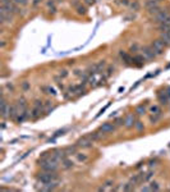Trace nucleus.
Masks as SVG:
<instances>
[{"mask_svg": "<svg viewBox=\"0 0 170 192\" xmlns=\"http://www.w3.org/2000/svg\"><path fill=\"white\" fill-rule=\"evenodd\" d=\"M39 182L41 183H49V182H54V181H58V174L56 172H46L44 170L42 173L37 176Z\"/></svg>", "mask_w": 170, "mask_h": 192, "instance_id": "1", "label": "nucleus"}, {"mask_svg": "<svg viewBox=\"0 0 170 192\" xmlns=\"http://www.w3.org/2000/svg\"><path fill=\"white\" fill-rule=\"evenodd\" d=\"M151 46H152V49H154V51H155L156 55H161L164 47H165L166 45L164 44V41H162L161 39H157V40H154V41H152Z\"/></svg>", "mask_w": 170, "mask_h": 192, "instance_id": "2", "label": "nucleus"}, {"mask_svg": "<svg viewBox=\"0 0 170 192\" xmlns=\"http://www.w3.org/2000/svg\"><path fill=\"white\" fill-rule=\"evenodd\" d=\"M93 145V141L91 140V137L87 134V136H84V137L80 138L77 141V146L78 147H82V148H86V147H91Z\"/></svg>", "mask_w": 170, "mask_h": 192, "instance_id": "3", "label": "nucleus"}, {"mask_svg": "<svg viewBox=\"0 0 170 192\" xmlns=\"http://www.w3.org/2000/svg\"><path fill=\"white\" fill-rule=\"evenodd\" d=\"M136 124V117L134 114H127L123 119V126L125 128H132Z\"/></svg>", "mask_w": 170, "mask_h": 192, "instance_id": "4", "label": "nucleus"}, {"mask_svg": "<svg viewBox=\"0 0 170 192\" xmlns=\"http://www.w3.org/2000/svg\"><path fill=\"white\" fill-rule=\"evenodd\" d=\"M157 100H159V103H160L161 105H164V106H166V105L169 104L170 99H169V96H168L166 90H161V91L157 92Z\"/></svg>", "mask_w": 170, "mask_h": 192, "instance_id": "5", "label": "nucleus"}, {"mask_svg": "<svg viewBox=\"0 0 170 192\" xmlns=\"http://www.w3.org/2000/svg\"><path fill=\"white\" fill-rule=\"evenodd\" d=\"M9 111H10V105L7 103V100L4 97V94H3V96H2V117L3 118L9 117Z\"/></svg>", "mask_w": 170, "mask_h": 192, "instance_id": "6", "label": "nucleus"}, {"mask_svg": "<svg viewBox=\"0 0 170 192\" xmlns=\"http://www.w3.org/2000/svg\"><path fill=\"white\" fill-rule=\"evenodd\" d=\"M142 54H143L144 59H152V58L156 57V54H155V51H154L152 46H144V47L142 49Z\"/></svg>", "mask_w": 170, "mask_h": 192, "instance_id": "7", "label": "nucleus"}, {"mask_svg": "<svg viewBox=\"0 0 170 192\" xmlns=\"http://www.w3.org/2000/svg\"><path fill=\"white\" fill-rule=\"evenodd\" d=\"M115 126L114 123H104L101 127H100V132H102V133H110V132H113L114 129H115Z\"/></svg>", "mask_w": 170, "mask_h": 192, "instance_id": "8", "label": "nucleus"}, {"mask_svg": "<svg viewBox=\"0 0 170 192\" xmlns=\"http://www.w3.org/2000/svg\"><path fill=\"white\" fill-rule=\"evenodd\" d=\"M168 17H170V14H169V12H166V10H164V9H161V12L159 14H156L154 18H155V21L156 22H159V23H162Z\"/></svg>", "mask_w": 170, "mask_h": 192, "instance_id": "9", "label": "nucleus"}, {"mask_svg": "<svg viewBox=\"0 0 170 192\" xmlns=\"http://www.w3.org/2000/svg\"><path fill=\"white\" fill-rule=\"evenodd\" d=\"M144 7H146V9H147V10L159 7V0H147L146 4H144Z\"/></svg>", "mask_w": 170, "mask_h": 192, "instance_id": "10", "label": "nucleus"}, {"mask_svg": "<svg viewBox=\"0 0 170 192\" xmlns=\"http://www.w3.org/2000/svg\"><path fill=\"white\" fill-rule=\"evenodd\" d=\"M120 57H121V59H123V61L125 64H128V65H131V64H133V58L132 57H129L127 53H123V51H120Z\"/></svg>", "mask_w": 170, "mask_h": 192, "instance_id": "11", "label": "nucleus"}, {"mask_svg": "<svg viewBox=\"0 0 170 192\" xmlns=\"http://www.w3.org/2000/svg\"><path fill=\"white\" fill-rule=\"evenodd\" d=\"M113 184H114L113 181H107V182L104 183V186H102V187L99 188V191H110V190H114Z\"/></svg>", "mask_w": 170, "mask_h": 192, "instance_id": "12", "label": "nucleus"}, {"mask_svg": "<svg viewBox=\"0 0 170 192\" xmlns=\"http://www.w3.org/2000/svg\"><path fill=\"white\" fill-rule=\"evenodd\" d=\"M77 147L78 146H68L66 148H64V151L66 155H76L77 154Z\"/></svg>", "mask_w": 170, "mask_h": 192, "instance_id": "13", "label": "nucleus"}, {"mask_svg": "<svg viewBox=\"0 0 170 192\" xmlns=\"http://www.w3.org/2000/svg\"><path fill=\"white\" fill-rule=\"evenodd\" d=\"M62 166H63L64 169H69V168H72V166H73V162L65 158V159L63 160V162H62Z\"/></svg>", "mask_w": 170, "mask_h": 192, "instance_id": "14", "label": "nucleus"}, {"mask_svg": "<svg viewBox=\"0 0 170 192\" xmlns=\"http://www.w3.org/2000/svg\"><path fill=\"white\" fill-rule=\"evenodd\" d=\"M146 113V105L141 104V105H138V106L136 108V114L138 115H143Z\"/></svg>", "mask_w": 170, "mask_h": 192, "instance_id": "15", "label": "nucleus"}, {"mask_svg": "<svg viewBox=\"0 0 170 192\" xmlns=\"http://www.w3.org/2000/svg\"><path fill=\"white\" fill-rule=\"evenodd\" d=\"M76 158H77L78 162H81V163L87 162V159H88V156L86 155V154H76Z\"/></svg>", "mask_w": 170, "mask_h": 192, "instance_id": "16", "label": "nucleus"}, {"mask_svg": "<svg viewBox=\"0 0 170 192\" xmlns=\"http://www.w3.org/2000/svg\"><path fill=\"white\" fill-rule=\"evenodd\" d=\"M160 118H161V114H152L150 117V122L152 123V124H155V123H157L160 120Z\"/></svg>", "mask_w": 170, "mask_h": 192, "instance_id": "17", "label": "nucleus"}, {"mask_svg": "<svg viewBox=\"0 0 170 192\" xmlns=\"http://www.w3.org/2000/svg\"><path fill=\"white\" fill-rule=\"evenodd\" d=\"M160 12H161V8H160V7H156V8L150 9V10H148V13H150V16H154V17H155L156 14H159Z\"/></svg>", "mask_w": 170, "mask_h": 192, "instance_id": "18", "label": "nucleus"}, {"mask_svg": "<svg viewBox=\"0 0 170 192\" xmlns=\"http://www.w3.org/2000/svg\"><path fill=\"white\" fill-rule=\"evenodd\" d=\"M151 113L152 114H161V109L159 105H154V106H151Z\"/></svg>", "mask_w": 170, "mask_h": 192, "instance_id": "19", "label": "nucleus"}, {"mask_svg": "<svg viewBox=\"0 0 170 192\" xmlns=\"http://www.w3.org/2000/svg\"><path fill=\"white\" fill-rule=\"evenodd\" d=\"M106 67V63L104 60H101L100 63H97V69H99V73H101V72H104V68Z\"/></svg>", "mask_w": 170, "mask_h": 192, "instance_id": "20", "label": "nucleus"}, {"mask_svg": "<svg viewBox=\"0 0 170 192\" xmlns=\"http://www.w3.org/2000/svg\"><path fill=\"white\" fill-rule=\"evenodd\" d=\"M133 190H134V184L131 183V182L123 186V191H133Z\"/></svg>", "mask_w": 170, "mask_h": 192, "instance_id": "21", "label": "nucleus"}, {"mask_svg": "<svg viewBox=\"0 0 170 192\" xmlns=\"http://www.w3.org/2000/svg\"><path fill=\"white\" fill-rule=\"evenodd\" d=\"M77 13H78V14L84 16V14L87 13V9L84 8V7H82V5H80V7H77Z\"/></svg>", "mask_w": 170, "mask_h": 192, "instance_id": "22", "label": "nucleus"}, {"mask_svg": "<svg viewBox=\"0 0 170 192\" xmlns=\"http://www.w3.org/2000/svg\"><path fill=\"white\" fill-rule=\"evenodd\" d=\"M150 186H151V190L152 191H160V186L157 182H151Z\"/></svg>", "mask_w": 170, "mask_h": 192, "instance_id": "23", "label": "nucleus"}, {"mask_svg": "<svg viewBox=\"0 0 170 192\" xmlns=\"http://www.w3.org/2000/svg\"><path fill=\"white\" fill-rule=\"evenodd\" d=\"M46 91H47V94H50V95H53V96H55L56 95V92H55V89H53L51 86H47V87H44Z\"/></svg>", "mask_w": 170, "mask_h": 192, "instance_id": "24", "label": "nucleus"}, {"mask_svg": "<svg viewBox=\"0 0 170 192\" xmlns=\"http://www.w3.org/2000/svg\"><path fill=\"white\" fill-rule=\"evenodd\" d=\"M154 177V172H148V173H144V177H143V179H144V182H147V181H150L151 178Z\"/></svg>", "mask_w": 170, "mask_h": 192, "instance_id": "25", "label": "nucleus"}, {"mask_svg": "<svg viewBox=\"0 0 170 192\" xmlns=\"http://www.w3.org/2000/svg\"><path fill=\"white\" fill-rule=\"evenodd\" d=\"M131 8H132V10L137 12V10L139 9V3H138V2H133V3H131Z\"/></svg>", "mask_w": 170, "mask_h": 192, "instance_id": "26", "label": "nucleus"}, {"mask_svg": "<svg viewBox=\"0 0 170 192\" xmlns=\"http://www.w3.org/2000/svg\"><path fill=\"white\" fill-rule=\"evenodd\" d=\"M134 127L138 129V131H142V129H143V123L142 122H136V124H134Z\"/></svg>", "mask_w": 170, "mask_h": 192, "instance_id": "27", "label": "nucleus"}, {"mask_svg": "<svg viewBox=\"0 0 170 192\" xmlns=\"http://www.w3.org/2000/svg\"><path fill=\"white\" fill-rule=\"evenodd\" d=\"M59 76H60V78H65L66 76H68V71H65V69H63V71H60L59 72Z\"/></svg>", "mask_w": 170, "mask_h": 192, "instance_id": "28", "label": "nucleus"}, {"mask_svg": "<svg viewBox=\"0 0 170 192\" xmlns=\"http://www.w3.org/2000/svg\"><path fill=\"white\" fill-rule=\"evenodd\" d=\"M109 106H110V103H107V104H106V106H105V108H102V109L100 110V113H99V114H97V115H96V118H97V117H100V115H101L102 113H105V110H106V109H107Z\"/></svg>", "mask_w": 170, "mask_h": 192, "instance_id": "29", "label": "nucleus"}, {"mask_svg": "<svg viewBox=\"0 0 170 192\" xmlns=\"http://www.w3.org/2000/svg\"><path fill=\"white\" fill-rule=\"evenodd\" d=\"M13 2H14L17 5H24V4H27V0H13Z\"/></svg>", "mask_w": 170, "mask_h": 192, "instance_id": "30", "label": "nucleus"}, {"mask_svg": "<svg viewBox=\"0 0 170 192\" xmlns=\"http://www.w3.org/2000/svg\"><path fill=\"white\" fill-rule=\"evenodd\" d=\"M113 72H114V68H113V67H109V68H107V73L105 74V77H109Z\"/></svg>", "mask_w": 170, "mask_h": 192, "instance_id": "31", "label": "nucleus"}, {"mask_svg": "<svg viewBox=\"0 0 170 192\" xmlns=\"http://www.w3.org/2000/svg\"><path fill=\"white\" fill-rule=\"evenodd\" d=\"M139 191H152V190H151V186H143V187L139 188Z\"/></svg>", "mask_w": 170, "mask_h": 192, "instance_id": "32", "label": "nucleus"}, {"mask_svg": "<svg viewBox=\"0 0 170 192\" xmlns=\"http://www.w3.org/2000/svg\"><path fill=\"white\" fill-rule=\"evenodd\" d=\"M114 124H115V126H121V124H123V119H121V118H118L117 120H115Z\"/></svg>", "mask_w": 170, "mask_h": 192, "instance_id": "33", "label": "nucleus"}, {"mask_svg": "<svg viewBox=\"0 0 170 192\" xmlns=\"http://www.w3.org/2000/svg\"><path fill=\"white\" fill-rule=\"evenodd\" d=\"M56 12V9H55V7H50L49 8V13H51V14H54Z\"/></svg>", "mask_w": 170, "mask_h": 192, "instance_id": "34", "label": "nucleus"}, {"mask_svg": "<svg viewBox=\"0 0 170 192\" xmlns=\"http://www.w3.org/2000/svg\"><path fill=\"white\" fill-rule=\"evenodd\" d=\"M86 4L92 5V4H95V0H86Z\"/></svg>", "mask_w": 170, "mask_h": 192, "instance_id": "35", "label": "nucleus"}, {"mask_svg": "<svg viewBox=\"0 0 170 192\" xmlns=\"http://www.w3.org/2000/svg\"><path fill=\"white\" fill-rule=\"evenodd\" d=\"M120 4H123V5H128V4H129V2H128V0H121Z\"/></svg>", "mask_w": 170, "mask_h": 192, "instance_id": "36", "label": "nucleus"}, {"mask_svg": "<svg viewBox=\"0 0 170 192\" xmlns=\"http://www.w3.org/2000/svg\"><path fill=\"white\" fill-rule=\"evenodd\" d=\"M60 134H64V131H58L55 133V137H58V136H60Z\"/></svg>", "mask_w": 170, "mask_h": 192, "instance_id": "37", "label": "nucleus"}, {"mask_svg": "<svg viewBox=\"0 0 170 192\" xmlns=\"http://www.w3.org/2000/svg\"><path fill=\"white\" fill-rule=\"evenodd\" d=\"M22 87H23V90H27V89H28V83H27V82H24Z\"/></svg>", "mask_w": 170, "mask_h": 192, "instance_id": "38", "label": "nucleus"}, {"mask_svg": "<svg viewBox=\"0 0 170 192\" xmlns=\"http://www.w3.org/2000/svg\"><path fill=\"white\" fill-rule=\"evenodd\" d=\"M137 49H138V45H133V46L131 47V50L133 51V50H137Z\"/></svg>", "mask_w": 170, "mask_h": 192, "instance_id": "39", "label": "nucleus"}, {"mask_svg": "<svg viewBox=\"0 0 170 192\" xmlns=\"http://www.w3.org/2000/svg\"><path fill=\"white\" fill-rule=\"evenodd\" d=\"M41 2V0H33V5H35V7H36V5H37L39 3Z\"/></svg>", "mask_w": 170, "mask_h": 192, "instance_id": "40", "label": "nucleus"}, {"mask_svg": "<svg viewBox=\"0 0 170 192\" xmlns=\"http://www.w3.org/2000/svg\"><path fill=\"white\" fill-rule=\"evenodd\" d=\"M166 92H168V96H169V99H170V87L166 89Z\"/></svg>", "mask_w": 170, "mask_h": 192, "instance_id": "41", "label": "nucleus"}, {"mask_svg": "<svg viewBox=\"0 0 170 192\" xmlns=\"http://www.w3.org/2000/svg\"><path fill=\"white\" fill-rule=\"evenodd\" d=\"M119 92H124V87H120V89H119Z\"/></svg>", "mask_w": 170, "mask_h": 192, "instance_id": "42", "label": "nucleus"}, {"mask_svg": "<svg viewBox=\"0 0 170 192\" xmlns=\"http://www.w3.org/2000/svg\"><path fill=\"white\" fill-rule=\"evenodd\" d=\"M168 68H170V64H169V65H168Z\"/></svg>", "mask_w": 170, "mask_h": 192, "instance_id": "43", "label": "nucleus"}, {"mask_svg": "<svg viewBox=\"0 0 170 192\" xmlns=\"http://www.w3.org/2000/svg\"><path fill=\"white\" fill-rule=\"evenodd\" d=\"M59 2H62V0H59Z\"/></svg>", "mask_w": 170, "mask_h": 192, "instance_id": "44", "label": "nucleus"}, {"mask_svg": "<svg viewBox=\"0 0 170 192\" xmlns=\"http://www.w3.org/2000/svg\"><path fill=\"white\" fill-rule=\"evenodd\" d=\"M159 2H160V0H159Z\"/></svg>", "mask_w": 170, "mask_h": 192, "instance_id": "45", "label": "nucleus"}, {"mask_svg": "<svg viewBox=\"0 0 170 192\" xmlns=\"http://www.w3.org/2000/svg\"><path fill=\"white\" fill-rule=\"evenodd\" d=\"M169 190H170V188H169Z\"/></svg>", "mask_w": 170, "mask_h": 192, "instance_id": "46", "label": "nucleus"}]
</instances>
